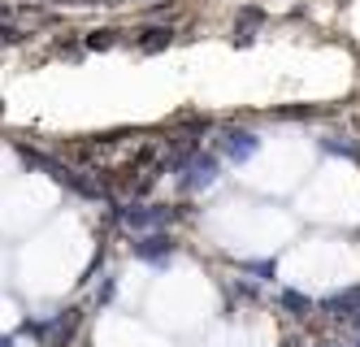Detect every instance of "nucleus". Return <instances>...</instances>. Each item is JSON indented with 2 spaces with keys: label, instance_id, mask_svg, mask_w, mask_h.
<instances>
[{
  "label": "nucleus",
  "instance_id": "nucleus-1",
  "mask_svg": "<svg viewBox=\"0 0 360 347\" xmlns=\"http://www.w3.org/2000/svg\"><path fill=\"white\" fill-rule=\"evenodd\" d=\"M213 178H217V161L213 156H191V161L183 165V187L187 191H204V187H213Z\"/></svg>",
  "mask_w": 360,
  "mask_h": 347
},
{
  "label": "nucleus",
  "instance_id": "nucleus-2",
  "mask_svg": "<svg viewBox=\"0 0 360 347\" xmlns=\"http://www.w3.org/2000/svg\"><path fill=\"white\" fill-rule=\"evenodd\" d=\"M174 217L169 208H161V204H139V208H126L122 213V222L131 226V230H152V226H165Z\"/></svg>",
  "mask_w": 360,
  "mask_h": 347
},
{
  "label": "nucleus",
  "instance_id": "nucleus-3",
  "mask_svg": "<svg viewBox=\"0 0 360 347\" xmlns=\"http://www.w3.org/2000/svg\"><path fill=\"white\" fill-rule=\"evenodd\" d=\"M221 152L230 156V161H248V156L256 152V135H248V130H226V135H221Z\"/></svg>",
  "mask_w": 360,
  "mask_h": 347
},
{
  "label": "nucleus",
  "instance_id": "nucleus-4",
  "mask_svg": "<svg viewBox=\"0 0 360 347\" xmlns=\"http://www.w3.org/2000/svg\"><path fill=\"white\" fill-rule=\"evenodd\" d=\"M135 252L143 260H165V256H174V239H165V234H143L139 244H135Z\"/></svg>",
  "mask_w": 360,
  "mask_h": 347
},
{
  "label": "nucleus",
  "instance_id": "nucleus-5",
  "mask_svg": "<svg viewBox=\"0 0 360 347\" xmlns=\"http://www.w3.org/2000/svg\"><path fill=\"white\" fill-rule=\"evenodd\" d=\"M174 39V31H165V26H152V31H143V39H139V48L143 52H161L165 44Z\"/></svg>",
  "mask_w": 360,
  "mask_h": 347
},
{
  "label": "nucleus",
  "instance_id": "nucleus-6",
  "mask_svg": "<svg viewBox=\"0 0 360 347\" xmlns=\"http://www.w3.org/2000/svg\"><path fill=\"white\" fill-rule=\"evenodd\" d=\"M256 26H261V13H256V9H248V13L239 18V26H235V39H239V44H248Z\"/></svg>",
  "mask_w": 360,
  "mask_h": 347
},
{
  "label": "nucleus",
  "instance_id": "nucleus-7",
  "mask_svg": "<svg viewBox=\"0 0 360 347\" xmlns=\"http://www.w3.org/2000/svg\"><path fill=\"white\" fill-rule=\"evenodd\" d=\"M87 44H91V48H109V44H113V31H100V35L87 39Z\"/></svg>",
  "mask_w": 360,
  "mask_h": 347
},
{
  "label": "nucleus",
  "instance_id": "nucleus-8",
  "mask_svg": "<svg viewBox=\"0 0 360 347\" xmlns=\"http://www.w3.org/2000/svg\"><path fill=\"white\" fill-rule=\"evenodd\" d=\"M0 347H13V339H0Z\"/></svg>",
  "mask_w": 360,
  "mask_h": 347
}]
</instances>
